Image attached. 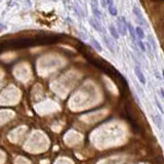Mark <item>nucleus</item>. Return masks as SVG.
Wrapping results in <instances>:
<instances>
[{
    "label": "nucleus",
    "mask_w": 164,
    "mask_h": 164,
    "mask_svg": "<svg viewBox=\"0 0 164 164\" xmlns=\"http://www.w3.org/2000/svg\"><path fill=\"white\" fill-rule=\"evenodd\" d=\"M126 23L127 20H125L124 17H121V19L117 20V29H118V32L120 34H122L123 36H125L127 34V26H126Z\"/></svg>",
    "instance_id": "1"
},
{
    "label": "nucleus",
    "mask_w": 164,
    "mask_h": 164,
    "mask_svg": "<svg viewBox=\"0 0 164 164\" xmlns=\"http://www.w3.org/2000/svg\"><path fill=\"white\" fill-rule=\"evenodd\" d=\"M133 13H134V15L136 17V19H138V24H140V25L145 26V27H148V26H147L146 20H145L144 15H142L141 10L138 9V6H133Z\"/></svg>",
    "instance_id": "2"
},
{
    "label": "nucleus",
    "mask_w": 164,
    "mask_h": 164,
    "mask_svg": "<svg viewBox=\"0 0 164 164\" xmlns=\"http://www.w3.org/2000/svg\"><path fill=\"white\" fill-rule=\"evenodd\" d=\"M134 74H136V78L138 79V81L141 82L143 85H146V77H145V75H144V73L142 72L141 68H140V66H138L136 65V67H134Z\"/></svg>",
    "instance_id": "3"
},
{
    "label": "nucleus",
    "mask_w": 164,
    "mask_h": 164,
    "mask_svg": "<svg viewBox=\"0 0 164 164\" xmlns=\"http://www.w3.org/2000/svg\"><path fill=\"white\" fill-rule=\"evenodd\" d=\"M126 26H127V30L128 32H129V34H130V37L131 39H132V41L134 42V43H136V41H138V36H136V29L133 28L132 25H131L130 23H126Z\"/></svg>",
    "instance_id": "4"
},
{
    "label": "nucleus",
    "mask_w": 164,
    "mask_h": 164,
    "mask_svg": "<svg viewBox=\"0 0 164 164\" xmlns=\"http://www.w3.org/2000/svg\"><path fill=\"white\" fill-rule=\"evenodd\" d=\"M88 22H89V24L90 25H91V27L93 29H95V31H97V32H99V33H102V26H101V24L99 23V22H97V19H89V20H88Z\"/></svg>",
    "instance_id": "5"
},
{
    "label": "nucleus",
    "mask_w": 164,
    "mask_h": 164,
    "mask_svg": "<svg viewBox=\"0 0 164 164\" xmlns=\"http://www.w3.org/2000/svg\"><path fill=\"white\" fill-rule=\"evenodd\" d=\"M91 9H92V13H93V17L97 20H101L102 19V13H101L100 9L97 8V5L95 4H91Z\"/></svg>",
    "instance_id": "6"
},
{
    "label": "nucleus",
    "mask_w": 164,
    "mask_h": 164,
    "mask_svg": "<svg viewBox=\"0 0 164 164\" xmlns=\"http://www.w3.org/2000/svg\"><path fill=\"white\" fill-rule=\"evenodd\" d=\"M109 31H110V34L111 36H112L113 38L116 39V40H118L119 39V32H118L117 29L114 27L113 25H110L109 26Z\"/></svg>",
    "instance_id": "7"
},
{
    "label": "nucleus",
    "mask_w": 164,
    "mask_h": 164,
    "mask_svg": "<svg viewBox=\"0 0 164 164\" xmlns=\"http://www.w3.org/2000/svg\"><path fill=\"white\" fill-rule=\"evenodd\" d=\"M102 39H104V42H105V44H106V46L108 47V49L110 50V52L111 54H115V50H114V47L112 46V44H111V42H110V40L107 38V37H102Z\"/></svg>",
    "instance_id": "8"
},
{
    "label": "nucleus",
    "mask_w": 164,
    "mask_h": 164,
    "mask_svg": "<svg viewBox=\"0 0 164 164\" xmlns=\"http://www.w3.org/2000/svg\"><path fill=\"white\" fill-rule=\"evenodd\" d=\"M152 118H153V120H154V122H155V124H157V127H158L159 129H161V124H162L161 116H160V115H155V116H152Z\"/></svg>",
    "instance_id": "9"
},
{
    "label": "nucleus",
    "mask_w": 164,
    "mask_h": 164,
    "mask_svg": "<svg viewBox=\"0 0 164 164\" xmlns=\"http://www.w3.org/2000/svg\"><path fill=\"white\" fill-rule=\"evenodd\" d=\"M91 44H92V46H93V47H95V48L99 51V52H102V47L101 46V44L99 43L95 39L91 38Z\"/></svg>",
    "instance_id": "10"
},
{
    "label": "nucleus",
    "mask_w": 164,
    "mask_h": 164,
    "mask_svg": "<svg viewBox=\"0 0 164 164\" xmlns=\"http://www.w3.org/2000/svg\"><path fill=\"white\" fill-rule=\"evenodd\" d=\"M136 36H138V38H140V39L145 38V33H144L143 29H142L141 27H136Z\"/></svg>",
    "instance_id": "11"
},
{
    "label": "nucleus",
    "mask_w": 164,
    "mask_h": 164,
    "mask_svg": "<svg viewBox=\"0 0 164 164\" xmlns=\"http://www.w3.org/2000/svg\"><path fill=\"white\" fill-rule=\"evenodd\" d=\"M148 39H149V43L151 44V46H152V48H153V50L154 51H156V49H157V45H156V43H155V39L153 38V36H151V35H149L148 36Z\"/></svg>",
    "instance_id": "12"
},
{
    "label": "nucleus",
    "mask_w": 164,
    "mask_h": 164,
    "mask_svg": "<svg viewBox=\"0 0 164 164\" xmlns=\"http://www.w3.org/2000/svg\"><path fill=\"white\" fill-rule=\"evenodd\" d=\"M108 10H109V13L112 17H116L117 15V9L114 5H110V6H108Z\"/></svg>",
    "instance_id": "13"
},
{
    "label": "nucleus",
    "mask_w": 164,
    "mask_h": 164,
    "mask_svg": "<svg viewBox=\"0 0 164 164\" xmlns=\"http://www.w3.org/2000/svg\"><path fill=\"white\" fill-rule=\"evenodd\" d=\"M136 43H138V47L141 48V50L143 51V52H146V46H145L144 42H143V41H142V39L138 38V41H136Z\"/></svg>",
    "instance_id": "14"
},
{
    "label": "nucleus",
    "mask_w": 164,
    "mask_h": 164,
    "mask_svg": "<svg viewBox=\"0 0 164 164\" xmlns=\"http://www.w3.org/2000/svg\"><path fill=\"white\" fill-rule=\"evenodd\" d=\"M155 102H156V105H157V107H158V109H159V111L162 113V114H164V111H163V108H162V106H161V104L159 102V101H158V99H155Z\"/></svg>",
    "instance_id": "15"
},
{
    "label": "nucleus",
    "mask_w": 164,
    "mask_h": 164,
    "mask_svg": "<svg viewBox=\"0 0 164 164\" xmlns=\"http://www.w3.org/2000/svg\"><path fill=\"white\" fill-rule=\"evenodd\" d=\"M101 3H102V6L104 8H106V6L108 5V3H107V1H106V0H101Z\"/></svg>",
    "instance_id": "16"
},
{
    "label": "nucleus",
    "mask_w": 164,
    "mask_h": 164,
    "mask_svg": "<svg viewBox=\"0 0 164 164\" xmlns=\"http://www.w3.org/2000/svg\"><path fill=\"white\" fill-rule=\"evenodd\" d=\"M108 3V6H110V5H114V0H106Z\"/></svg>",
    "instance_id": "17"
},
{
    "label": "nucleus",
    "mask_w": 164,
    "mask_h": 164,
    "mask_svg": "<svg viewBox=\"0 0 164 164\" xmlns=\"http://www.w3.org/2000/svg\"><path fill=\"white\" fill-rule=\"evenodd\" d=\"M160 92H161V95L164 97V89L163 88H160Z\"/></svg>",
    "instance_id": "18"
},
{
    "label": "nucleus",
    "mask_w": 164,
    "mask_h": 164,
    "mask_svg": "<svg viewBox=\"0 0 164 164\" xmlns=\"http://www.w3.org/2000/svg\"><path fill=\"white\" fill-rule=\"evenodd\" d=\"M155 75H156V77H157V78H158V79H161V77H160V76H159V74H158V72H155Z\"/></svg>",
    "instance_id": "19"
},
{
    "label": "nucleus",
    "mask_w": 164,
    "mask_h": 164,
    "mask_svg": "<svg viewBox=\"0 0 164 164\" xmlns=\"http://www.w3.org/2000/svg\"><path fill=\"white\" fill-rule=\"evenodd\" d=\"M162 76H163V78H164V70L162 71Z\"/></svg>",
    "instance_id": "20"
}]
</instances>
